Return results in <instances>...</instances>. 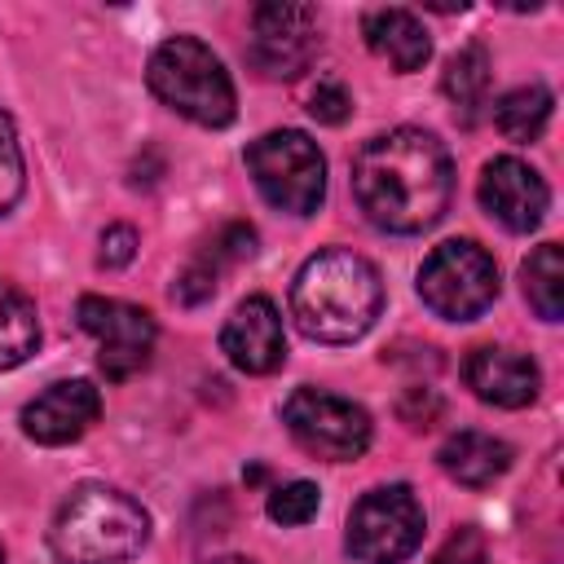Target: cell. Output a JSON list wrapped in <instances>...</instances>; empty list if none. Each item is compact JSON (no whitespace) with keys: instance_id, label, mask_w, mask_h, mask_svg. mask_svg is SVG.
<instances>
[{"instance_id":"cell-1","label":"cell","mask_w":564,"mask_h":564,"mask_svg":"<svg viewBox=\"0 0 564 564\" xmlns=\"http://www.w3.org/2000/svg\"><path fill=\"white\" fill-rule=\"evenodd\" d=\"M454 194L445 145L423 128H392L366 141L352 159V198L383 234L432 229Z\"/></svg>"},{"instance_id":"cell-2","label":"cell","mask_w":564,"mask_h":564,"mask_svg":"<svg viewBox=\"0 0 564 564\" xmlns=\"http://www.w3.org/2000/svg\"><path fill=\"white\" fill-rule=\"evenodd\" d=\"M383 308L379 269L348 251L326 247L308 256L291 282V317L317 344H352L361 339Z\"/></svg>"},{"instance_id":"cell-3","label":"cell","mask_w":564,"mask_h":564,"mask_svg":"<svg viewBox=\"0 0 564 564\" xmlns=\"http://www.w3.org/2000/svg\"><path fill=\"white\" fill-rule=\"evenodd\" d=\"M150 538V516L137 498L110 485H79L53 516L48 546L57 564H123Z\"/></svg>"},{"instance_id":"cell-4","label":"cell","mask_w":564,"mask_h":564,"mask_svg":"<svg viewBox=\"0 0 564 564\" xmlns=\"http://www.w3.org/2000/svg\"><path fill=\"white\" fill-rule=\"evenodd\" d=\"M150 93L198 128H225L238 115V93L220 57L194 35H167L145 66Z\"/></svg>"},{"instance_id":"cell-5","label":"cell","mask_w":564,"mask_h":564,"mask_svg":"<svg viewBox=\"0 0 564 564\" xmlns=\"http://www.w3.org/2000/svg\"><path fill=\"white\" fill-rule=\"evenodd\" d=\"M247 172L269 207L286 216H313L326 198V159L317 141H308L295 128L264 132L247 145Z\"/></svg>"},{"instance_id":"cell-6","label":"cell","mask_w":564,"mask_h":564,"mask_svg":"<svg viewBox=\"0 0 564 564\" xmlns=\"http://www.w3.org/2000/svg\"><path fill=\"white\" fill-rule=\"evenodd\" d=\"M494 295H498V264L471 238L432 247V256L419 269V300L445 322L480 317L494 304Z\"/></svg>"},{"instance_id":"cell-7","label":"cell","mask_w":564,"mask_h":564,"mask_svg":"<svg viewBox=\"0 0 564 564\" xmlns=\"http://www.w3.org/2000/svg\"><path fill=\"white\" fill-rule=\"evenodd\" d=\"M423 538V502L410 485H379L348 511V555L361 564H401Z\"/></svg>"},{"instance_id":"cell-8","label":"cell","mask_w":564,"mask_h":564,"mask_svg":"<svg viewBox=\"0 0 564 564\" xmlns=\"http://www.w3.org/2000/svg\"><path fill=\"white\" fill-rule=\"evenodd\" d=\"M282 423L300 449L326 463L361 458L370 445V414L357 401L335 397L326 388H295L282 401Z\"/></svg>"},{"instance_id":"cell-9","label":"cell","mask_w":564,"mask_h":564,"mask_svg":"<svg viewBox=\"0 0 564 564\" xmlns=\"http://www.w3.org/2000/svg\"><path fill=\"white\" fill-rule=\"evenodd\" d=\"M317 44H322V18L313 4H295V0L256 4L247 57L264 79H295L317 57Z\"/></svg>"},{"instance_id":"cell-10","label":"cell","mask_w":564,"mask_h":564,"mask_svg":"<svg viewBox=\"0 0 564 564\" xmlns=\"http://www.w3.org/2000/svg\"><path fill=\"white\" fill-rule=\"evenodd\" d=\"M79 326L97 339L101 348V375L106 379H132L154 348V317L128 300H106V295H79L75 304Z\"/></svg>"},{"instance_id":"cell-11","label":"cell","mask_w":564,"mask_h":564,"mask_svg":"<svg viewBox=\"0 0 564 564\" xmlns=\"http://www.w3.org/2000/svg\"><path fill=\"white\" fill-rule=\"evenodd\" d=\"M546 181L516 154H502V159H489L485 172H480V207L511 234H529L542 225L546 216Z\"/></svg>"},{"instance_id":"cell-12","label":"cell","mask_w":564,"mask_h":564,"mask_svg":"<svg viewBox=\"0 0 564 564\" xmlns=\"http://www.w3.org/2000/svg\"><path fill=\"white\" fill-rule=\"evenodd\" d=\"M101 414V397L88 379H57L35 401L22 405V432L35 445H70Z\"/></svg>"},{"instance_id":"cell-13","label":"cell","mask_w":564,"mask_h":564,"mask_svg":"<svg viewBox=\"0 0 564 564\" xmlns=\"http://www.w3.org/2000/svg\"><path fill=\"white\" fill-rule=\"evenodd\" d=\"M220 352L242 375H269V370H278L282 357H286V335H282V313L273 308V300L247 295L229 313V322L220 330Z\"/></svg>"},{"instance_id":"cell-14","label":"cell","mask_w":564,"mask_h":564,"mask_svg":"<svg viewBox=\"0 0 564 564\" xmlns=\"http://www.w3.org/2000/svg\"><path fill=\"white\" fill-rule=\"evenodd\" d=\"M463 379L467 388L485 401V405H498V410H520L538 397V366L516 352V348H498V344H480L471 348L467 366H463Z\"/></svg>"},{"instance_id":"cell-15","label":"cell","mask_w":564,"mask_h":564,"mask_svg":"<svg viewBox=\"0 0 564 564\" xmlns=\"http://www.w3.org/2000/svg\"><path fill=\"white\" fill-rule=\"evenodd\" d=\"M361 35H366L370 53L383 57L401 75L419 70L427 62V53H432V40H427L423 22L410 9H370L361 18Z\"/></svg>"},{"instance_id":"cell-16","label":"cell","mask_w":564,"mask_h":564,"mask_svg":"<svg viewBox=\"0 0 564 564\" xmlns=\"http://www.w3.org/2000/svg\"><path fill=\"white\" fill-rule=\"evenodd\" d=\"M436 463H441V471L449 480H458L467 489H485V485H494L511 467V445L489 436V432H454L441 445Z\"/></svg>"},{"instance_id":"cell-17","label":"cell","mask_w":564,"mask_h":564,"mask_svg":"<svg viewBox=\"0 0 564 564\" xmlns=\"http://www.w3.org/2000/svg\"><path fill=\"white\" fill-rule=\"evenodd\" d=\"M551 106H555L551 88L533 79V84H520L494 101V123L507 141H538L546 119H551Z\"/></svg>"},{"instance_id":"cell-18","label":"cell","mask_w":564,"mask_h":564,"mask_svg":"<svg viewBox=\"0 0 564 564\" xmlns=\"http://www.w3.org/2000/svg\"><path fill=\"white\" fill-rule=\"evenodd\" d=\"M489 84H494V66H489V53H485L480 44H463V48L445 62L441 88H445V97L454 101V110H463V119H471V115L485 106Z\"/></svg>"},{"instance_id":"cell-19","label":"cell","mask_w":564,"mask_h":564,"mask_svg":"<svg viewBox=\"0 0 564 564\" xmlns=\"http://www.w3.org/2000/svg\"><path fill=\"white\" fill-rule=\"evenodd\" d=\"M520 278H524V300L533 304V313L542 322H560L564 317V251H560V242H542L524 260Z\"/></svg>"},{"instance_id":"cell-20","label":"cell","mask_w":564,"mask_h":564,"mask_svg":"<svg viewBox=\"0 0 564 564\" xmlns=\"http://www.w3.org/2000/svg\"><path fill=\"white\" fill-rule=\"evenodd\" d=\"M40 344V322H35V304L13 291L9 282H0V370L22 366Z\"/></svg>"},{"instance_id":"cell-21","label":"cell","mask_w":564,"mask_h":564,"mask_svg":"<svg viewBox=\"0 0 564 564\" xmlns=\"http://www.w3.org/2000/svg\"><path fill=\"white\" fill-rule=\"evenodd\" d=\"M317 502H322V494H317L313 480H286V485H278V489L269 494L264 511H269L273 524L295 529V524H308V520L317 516Z\"/></svg>"},{"instance_id":"cell-22","label":"cell","mask_w":564,"mask_h":564,"mask_svg":"<svg viewBox=\"0 0 564 564\" xmlns=\"http://www.w3.org/2000/svg\"><path fill=\"white\" fill-rule=\"evenodd\" d=\"M26 185V163H22V145L13 132V119L0 110V216L22 198Z\"/></svg>"},{"instance_id":"cell-23","label":"cell","mask_w":564,"mask_h":564,"mask_svg":"<svg viewBox=\"0 0 564 564\" xmlns=\"http://www.w3.org/2000/svg\"><path fill=\"white\" fill-rule=\"evenodd\" d=\"M203 256L225 273L229 264H238V260H251V256H256V229H251V225H242V220H234V225H225V229L203 247Z\"/></svg>"},{"instance_id":"cell-24","label":"cell","mask_w":564,"mask_h":564,"mask_svg":"<svg viewBox=\"0 0 564 564\" xmlns=\"http://www.w3.org/2000/svg\"><path fill=\"white\" fill-rule=\"evenodd\" d=\"M308 115H313L317 123H344V119L352 115L348 88H344L339 79H317V84L308 88Z\"/></svg>"},{"instance_id":"cell-25","label":"cell","mask_w":564,"mask_h":564,"mask_svg":"<svg viewBox=\"0 0 564 564\" xmlns=\"http://www.w3.org/2000/svg\"><path fill=\"white\" fill-rule=\"evenodd\" d=\"M432 564H489V551H485V533H480L476 524H463V529H454V533L441 542V551L432 555Z\"/></svg>"},{"instance_id":"cell-26","label":"cell","mask_w":564,"mask_h":564,"mask_svg":"<svg viewBox=\"0 0 564 564\" xmlns=\"http://www.w3.org/2000/svg\"><path fill=\"white\" fill-rule=\"evenodd\" d=\"M216 278H220V269H216L207 256H198V260H189V264H185V273L176 278L172 295H176L181 304H203V300H212V295H216Z\"/></svg>"},{"instance_id":"cell-27","label":"cell","mask_w":564,"mask_h":564,"mask_svg":"<svg viewBox=\"0 0 564 564\" xmlns=\"http://www.w3.org/2000/svg\"><path fill=\"white\" fill-rule=\"evenodd\" d=\"M132 256H137V229H132V225H110V229L101 234L97 264H101V269H123Z\"/></svg>"},{"instance_id":"cell-28","label":"cell","mask_w":564,"mask_h":564,"mask_svg":"<svg viewBox=\"0 0 564 564\" xmlns=\"http://www.w3.org/2000/svg\"><path fill=\"white\" fill-rule=\"evenodd\" d=\"M212 564H251V560H242V555H220V560H212Z\"/></svg>"},{"instance_id":"cell-29","label":"cell","mask_w":564,"mask_h":564,"mask_svg":"<svg viewBox=\"0 0 564 564\" xmlns=\"http://www.w3.org/2000/svg\"><path fill=\"white\" fill-rule=\"evenodd\" d=\"M0 564H4V551H0Z\"/></svg>"}]
</instances>
